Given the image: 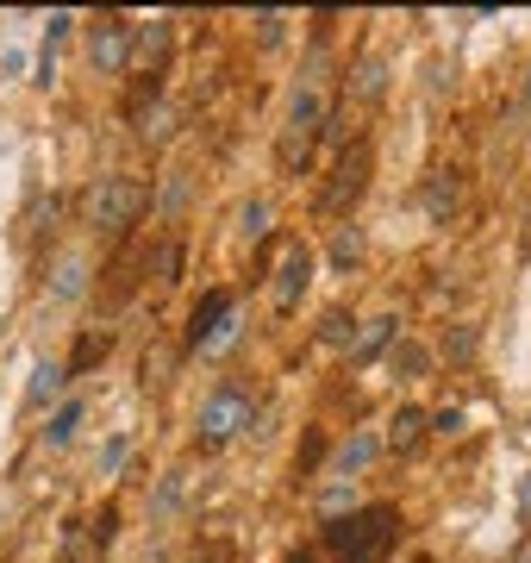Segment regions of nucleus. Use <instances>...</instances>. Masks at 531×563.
Here are the masks:
<instances>
[{"label": "nucleus", "instance_id": "nucleus-5", "mask_svg": "<svg viewBox=\"0 0 531 563\" xmlns=\"http://www.w3.org/2000/svg\"><path fill=\"white\" fill-rule=\"evenodd\" d=\"M306 282H313V251H306L301 238H294V245L281 251V263H276V282H269V301H276V308L288 313L294 301H301V288H306Z\"/></svg>", "mask_w": 531, "mask_h": 563}, {"label": "nucleus", "instance_id": "nucleus-27", "mask_svg": "<svg viewBox=\"0 0 531 563\" xmlns=\"http://www.w3.org/2000/svg\"><path fill=\"white\" fill-rule=\"evenodd\" d=\"M238 326H244V320H238V313H231V320H226V326H219V333H213V338H206L201 351H206V358H219V351H226V345H238Z\"/></svg>", "mask_w": 531, "mask_h": 563}, {"label": "nucleus", "instance_id": "nucleus-7", "mask_svg": "<svg viewBox=\"0 0 531 563\" xmlns=\"http://www.w3.org/2000/svg\"><path fill=\"white\" fill-rule=\"evenodd\" d=\"M231 313H238V301H231V288H206L201 301H194V313H188V345L201 351V345H206L213 333H219V326H226Z\"/></svg>", "mask_w": 531, "mask_h": 563}, {"label": "nucleus", "instance_id": "nucleus-11", "mask_svg": "<svg viewBox=\"0 0 531 563\" xmlns=\"http://www.w3.org/2000/svg\"><path fill=\"white\" fill-rule=\"evenodd\" d=\"M376 451H381V438L376 433H351L338 451H331V476H351V470H369L376 463Z\"/></svg>", "mask_w": 531, "mask_h": 563}, {"label": "nucleus", "instance_id": "nucleus-4", "mask_svg": "<svg viewBox=\"0 0 531 563\" xmlns=\"http://www.w3.org/2000/svg\"><path fill=\"white\" fill-rule=\"evenodd\" d=\"M363 188H369V151L356 145V151L338 157V170H331L326 195H319V213H351L363 201Z\"/></svg>", "mask_w": 531, "mask_h": 563}, {"label": "nucleus", "instance_id": "nucleus-31", "mask_svg": "<svg viewBox=\"0 0 531 563\" xmlns=\"http://www.w3.org/2000/svg\"><path fill=\"white\" fill-rule=\"evenodd\" d=\"M181 501V476H163V488H156V513H176Z\"/></svg>", "mask_w": 531, "mask_h": 563}, {"label": "nucleus", "instance_id": "nucleus-30", "mask_svg": "<svg viewBox=\"0 0 531 563\" xmlns=\"http://www.w3.org/2000/svg\"><path fill=\"white\" fill-rule=\"evenodd\" d=\"M156 270H163V282H181V245H163V251H156Z\"/></svg>", "mask_w": 531, "mask_h": 563}, {"label": "nucleus", "instance_id": "nucleus-6", "mask_svg": "<svg viewBox=\"0 0 531 563\" xmlns=\"http://www.w3.org/2000/svg\"><path fill=\"white\" fill-rule=\"evenodd\" d=\"M88 63H94V70H126L131 63V26L126 20H101V26L88 32Z\"/></svg>", "mask_w": 531, "mask_h": 563}, {"label": "nucleus", "instance_id": "nucleus-13", "mask_svg": "<svg viewBox=\"0 0 531 563\" xmlns=\"http://www.w3.org/2000/svg\"><path fill=\"white\" fill-rule=\"evenodd\" d=\"M51 295H56V301H81V295H88V257H81V251H69L63 263H56Z\"/></svg>", "mask_w": 531, "mask_h": 563}, {"label": "nucleus", "instance_id": "nucleus-35", "mask_svg": "<svg viewBox=\"0 0 531 563\" xmlns=\"http://www.w3.org/2000/svg\"><path fill=\"white\" fill-rule=\"evenodd\" d=\"M288 563H319V558H313V551H294V558H288Z\"/></svg>", "mask_w": 531, "mask_h": 563}, {"label": "nucleus", "instance_id": "nucleus-12", "mask_svg": "<svg viewBox=\"0 0 531 563\" xmlns=\"http://www.w3.org/2000/svg\"><path fill=\"white\" fill-rule=\"evenodd\" d=\"M63 383H69V363H31V383H26V408H45V401H56L63 395Z\"/></svg>", "mask_w": 531, "mask_h": 563}, {"label": "nucleus", "instance_id": "nucleus-8", "mask_svg": "<svg viewBox=\"0 0 531 563\" xmlns=\"http://www.w3.org/2000/svg\"><path fill=\"white\" fill-rule=\"evenodd\" d=\"M163 57H169V20H151V26L131 32V63H138V76H163Z\"/></svg>", "mask_w": 531, "mask_h": 563}, {"label": "nucleus", "instance_id": "nucleus-21", "mask_svg": "<svg viewBox=\"0 0 531 563\" xmlns=\"http://www.w3.org/2000/svg\"><path fill=\"white\" fill-rule=\"evenodd\" d=\"M394 370H401V376H426L431 351H426V345H413V338H401V345H394Z\"/></svg>", "mask_w": 531, "mask_h": 563}, {"label": "nucleus", "instance_id": "nucleus-9", "mask_svg": "<svg viewBox=\"0 0 531 563\" xmlns=\"http://www.w3.org/2000/svg\"><path fill=\"white\" fill-rule=\"evenodd\" d=\"M394 338H401V320H394V313H376V320H363V326H356V345L344 351V358H351V363H369V358H381Z\"/></svg>", "mask_w": 531, "mask_h": 563}, {"label": "nucleus", "instance_id": "nucleus-17", "mask_svg": "<svg viewBox=\"0 0 531 563\" xmlns=\"http://www.w3.org/2000/svg\"><path fill=\"white\" fill-rule=\"evenodd\" d=\"M76 426H81V401H63V408L51 413V426H45V445H51V451H63V445L76 438Z\"/></svg>", "mask_w": 531, "mask_h": 563}, {"label": "nucleus", "instance_id": "nucleus-32", "mask_svg": "<svg viewBox=\"0 0 531 563\" xmlns=\"http://www.w3.org/2000/svg\"><path fill=\"white\" fill-rule=\"evenodd\" d=\"M69 26H76V20H69V13H51V26H45V51H51L56 38H69Z\"/></svg>", "mask_w": 531, "mask_h": 563}, {"label": "nucleus", "instance_id": "nucleus-22", "mask_svg": "<svg viewBox=\"0 0 531 563\" xmlns=\"http://www.w3.org/2000/svg\"><path fill=\"white\" fill-rule=\"evenodd\" d=\"M156 207H163V213H181V207H188V176H181V170H169V176H163V188H156Z\"/></svg>", "mask_w": 531, "mask_h": 563}, {"label": "nucleus", "instance_id": "nucleus-24", "mask_svg": "<svg viewBox=\"0 0 531 563\" xmlns=\"http://www.w3.org/2000/svg\"><path fill=\"white\" fill-rule=\"evenodd\" d=\"M238 232H244V238H263V232H269V201H244V207H238Z\"/></svg>", "mask_w": 531, "mask_h": 563}, {"label": "nucleus", "instance_id": "nucleus-20", "mask_svg": "<svg viewBox=\"0 0 531 563\" xmlns=\"http://www.w3.org/2000/svg\"><path fill=\"white\" fill-rule=\"evenodd\" d=\"M381 88H388V70H381L376 57H369V63H356V76H351L356 101H381Z\"/></svg>", "mask_w": 531, "mask_h": 563}, {"label": "nucleus", "instance_id": "nucleus-25", "mask_svg": "<svg viewBox=\"0 0 531 563\" xmlns=\"http://www.w3.org/2000/svg\"><path fill=\"white\" fill-rule=\"evenodd\" d=\"M131 458V438L119 433V438H106V451H101V476H113V470H119V463Z\"/></svg>", "mask_w": 531, "mask_h": 563}, {"label": "nucleus", "instance_id": "nucleus-10", "mask_svg": "<svg viewBox=\"0 0 531 563\" xmlns=\"http://www.w3.org/2000/svg\"><path fill=\"white\" fill-rule=\"evenodd\" d=\"M419 207H426L431 226H451V213H456V176H451V170L426 176V188H419Z\"/></svg>", "mask_w": 531, "mask_h": 563}, {"label": "nucleus", "instance_id": "nucleus-18", "mask_svg": "<svg viewBox=\"0 0 531 563\" xmlns=\"http://www.w3.org/2000/svg\"><path fill=\"white\" fill-rule=\"evenodd\" d=\"M356 263H363V232L338 226L331 232V270H356Z\"/></svg>", "mask_w": 531, "mask_h": 563}, {"label": "nucleus", "instance_id": "nucleus-34", "mask_svg": "<svg viewBox=\"0 0 531 563\" xmlns=\"http://www.w3.org/2000/svg\"><path fill=\"white\" fill-rule=\"evenodd\" d=\"M519 513L531 520V470H526V483H519Z\"/></svg>", "mask_w": 531, "mask_h": 563}, {"label": "nucleus", "instance_id": "nucleus-23", "mask_svg": "<svg viewBox=\"0 0 531 563\" xmlns=\"http://www.w3.org/2000/svg\"><path fill=\"white\" fill-rule=\"evenodd\" d=\"M169 132H176V113H169V107H151V113L138 120V138H151V145H163Z\"/></svg>", "mask_w": 531, "mask_h": 563}, {"label": "nucleus", "instance_id": "nucleus-36", "mask_svg": "<svg viewBox=\"0 0 531 563\" xmlns=\"http://www.w3.org/2000/svg\"><path fill=\"white\" fill-rule=\"evenodd\" d=\"M526 95H531V82H526Z\"/></svg>", "mask_w": 531, "mask_h": 563}, {"label": "nucleus", "instance_id": "nucleus-28", "mask_svg": "<svg viewBox=\"0 0 531 563\" xmlns=\"http://www.w3.org/2000/svg\"><path fill=\"white\" fill-rule=\"evenodd\" d=\"M444 351H451L456 363H463V358H476V326H456V333L444 338Z\"/></svg>", "mask_w": 531, "mask_h": 563}, {"label": "nucleus", "instance_id": "nucleus-3", "mask_svg": "<svg viewBox=\"0 0 531 563\" xmlns=\"http://www.w3.org/2000/svg\"><path fill=\"white\" fill-rule=\"evenodd\" d=\"M144 207H151V188H144L138 176H101L94 188H88V226L126 232Z\"/></svg>", "mask_w": 531, "mask_h": 563}, {"label": "nucleus", "instance_id": "nucleus-2", "mask_svg": "<svg viewBox=\"0 0 531 563\" xmlns=\"http://www.w3.org/2000/svg\"><path fill=\"white\" fill-rule=\"evenodd\" d=\"M251 420H256V395H251V388H244V383H219L201 401V413H194V438H201V451H219V445H231Z\"/></svg>", "mask_w": 531, "mask_h": 563}, {"label": "nucleus", "instance_id": "nucleus-1", "mask_svg": "<svg viewBox=\"0 0 531 563\" xmlns=\"http://www.w3.org/2000/svg\"><path fill=\"white\" fill-rule=\"evenodd\" d=\"M401 533V508L394 501H376V508H356L344 520H326V551L338 563H381L388 545Z\"/></svg>", "mask_w": 531, "mask_h": 563}, {"label": "nucleus", "instance_id": "nucleus-15", "mask_svg": "<svg viewBox=\"0 0 531 563\" xmlns=\"http://www.w3.org/2000/svg\"><path fill=\"white\" fill-rule=\"evenodd\" d=\"M156 101H163V76H138V82H131V95H126V120L138 126Z\"/></svg>", "mask_w": 531, "mask_h": 563}, {"label": "nucleus", "instance_id": "nucleus-19", "mask_svg": "<svg viewBox=\"0 0 531 563\" xmlns=\"http://www.w3.org/2000/svg\"><path fill=\"white\" fill-rule=\"evenodd\" d=\"M356 326H363V320H351L344 308H331L326 320H319V345H344V351H351V345H356Z\"/></svg>", "mask_w": 531, "mask_h": 563}, {"label": "nucleus", "instance_id": "nucleus-26", "mask_svg": "<svg viewBox=\"0 0 531 563\" xmlns=\"http://www.w3.org/2000/svg\"><path fill=\"white\" fill-rule=\"evenodd\" d=\"M431 433L456 438V433H463V408H456V401H451V408H438V413H431Z\"/></svg>", "mask_w": 531, "mask_h": 563}, {"label": "nucleus", "instance_id": "nucleus-29", "mask_svg": "<svg viewBox=\"0 0 531 563\" xmlns=\"http://www.w3.org/2000/svg\"><path fill=\"white\" fill-rule=\"evenodd\" d=\"M281 26H288V13H256V38L263 45H281Z\"/></svg>", "mask_w": 531, "mask_h": 563}, {"label": "nucleus", "instance_id": "nucleus-33", "mask_svg": "<svg viewBox=\"0 0 531 563\" xmlns=\"http://www.w3.org/2000/svg\"><path fill=\"white\" fill-rule=\"evenodd\" d=\"M319 458H326V438H306V451H301V476H306V470H313Z\"/></svg>", "mask_w": 531, "mask_h": 563}, {"label": "nucleus", "instance_id": "nucleus-16", "mask_svg": "<svg viewBox=\"0 0 531 563\" xmlns=\"http://www.w3.org/2000/svg\"><path fill=\"white\" fill-rule=\"evenodd\" d=\"M106 351H113V338H106V333H81L76 338V358H69V376H88Z\"/></svg>", "mask_w": 531, "mask_h": 563}, {"label": "nucleus", "instance_id": "nucleus-14", "mask_svg": "<svg viewBox=\"0 0 531 563\" xmlns=\"http://www.w3.org/2000/svg\"><path fill=\"white\" fill-rule=\"evenodd\" d=\"M431 433V413H419V408H401L394 420H388V451H413L419 438Z\"/></svg>", "mask_w": 531, "mask_h": 563}]
</instances>
